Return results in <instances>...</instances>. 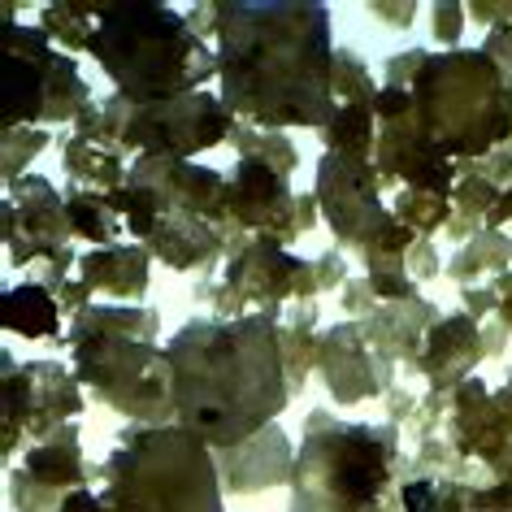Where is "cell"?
Segmentation results:
<instances>
[{"mask_svg":"<svg viewBox=\"0 0 512 512\" xmlns=\"http://www.w3.org/2000/svg\"><path fill=\"white\" fill-rule=\"evenodd\" d=\"M217 96L256 131L335 118V31L322 0H226L213 5Z\"/></svg>","mask_w":512,"mask_h":512,"instance_id":"6da1fadb","label":"cell"},{"mask_svg":"<svg viewBox=\"0 0 512 512\" xmlns=\"http://www.w3.org/2000/svg\"><path fill=\"white\" fill-rule=\"evenodd\" d=\"M174 378V421L213 452L248 443L287 408L291 374L274 313L187 322L165 343Z\"/></svg>","mask_w":512,"mask_h":512,"instance_id":"7a4b0ae2","label":"cell"},{"mask_svg":"<svg viewBox=\"0 0 512 512\" xmlns=\"http://www.w3.org/2000/svg\"><path fill=\"white\" fill-rule=\"evenodd\" d=\"M87 53L109 74L113 96L135 109L204 92L217 79V48L200 40L187 14L157 0H96Z\"/></svg>","mask_w":512,"mask_h":512,"instance_id":"3957f363","label":"cell"},{"mask_svg":"<svg viewBox=\"0 0 512 512\" xmlns=\"http://www.w3.org/2000/svg\"><path fill=\"white\" fill-rule=\"evenodd\" d=\"M217 452L174 426H131L105 460V512H222Z\"/></svg>","mask_w":512,"mask_h":512,"instance_id":"277c9868","label":"cell"},{"mask_svg":"<svg viewBox=\"0 0 512 512\" xmlns=\"http://www.w3.org/2000/svg\"><path fill=\"white\" fill-rule=\"evenodd\" d=\"M408 92L421 131L447 161L486 157L512 135V87L486 48L430 53Z\"/></svg>","mask_w":512,"mask_h":512,"instance_id":"5b68a950","label":"cell"},{"mask_svg":"<svg viewBox=\"0 0 512 512\" xmlns=\"http://www.w3.org/2000/svg\"><path fill=\"white\" fill-rule=\"evenodd\" d=\"M395 452H400V434L391 426L326 421L313 413L291 469L287 512H382Z\"/></svg>","mask_w":512,"mask_h":512,"instance_id":"8992f818","label":"cell"},{"mask_svg":"<svg viewBox=\"0 0 512 512\" xmlns=\"http://www.w3.org/2000/svg\"><path fill=\"white\" fill-rule=\"evenodd\" d=\"M0 70H5V131L79 122L96 105L79 61L61 53L40 27L5 22Z\"/></svg>","mask_w":512,"mask_h":512,"instance_id":"52a82bcc","label":"cell"},{"mask_svg":"<svg viewBox=\"0 0 512 512\" xmlns=\"http://www.w3.org/2000/svg\"><path fill=\"white\" fill-rule=\"evenodd\" d=\"M74 378L135 426H174L170 356L152 339L96 335L74 343Z\"/></svg>","mask_w":512,"mask_h":512,"instance_id":"ba28073f","label":"cell"},{"mask_svg":"<svg viewBox=\"0 0 512 512\" xmlns=\"http://www.w3.org/2000/svg\"><path fill=\"white\" fill-rule=\"evenodd\" d=\"M226 135H235V113L226 109L222 96L213 92H191L165 105H131L122 131V152H139V157H170L191 161L196 152L217 148Z\"/></svg>","mask_w":512,"mask_h":512,"instance_id":"9c48e42d","label":"cell"},{"mask_svg":"<svg viewBox=\"0 0 512 512\" xmlns=\"http://www.w3.org/2000/svg\"><path fill=\"white\" fill-rule=\"evenodd\" d=\"M5 456L18 452L22 430L53 439V430H61L70 417L83 413V382L57 361H27L18 365L5 352Z\"/></svg>","mask_w":512,"mask_h":512,"instance_id":"30bf717a","label":"cell"},{"mask_svg":"<svg viewBox=\"0 0 512 512\" xmlns=\"http://www.w3.org/2000/svg\"><path fill=\"white\" fill-rule=\"evenodd\" d=\"M313 200L330 222V230H335L343 243H356L361 252L382 239V230L395 226L391 209L382 204V174L374 161L326 152V157L317 161V196Z\"/></svg>","mask_w":512,"mask_h":512,"instance_id":"8fae6325","label":"cell"},{"mask_svg":"<svg viewBox=\"0 0 512 512\" xmlns=\"http://www.w3.org/2000/svg\"><path fill=\"white\" fill-rule=\"evenodd\" d=\"M313 200H296L287 187V178L270 170L256 157H239L235 174L226 183V217H235L239 226H252L270 239H291L304 235L313 226Z\"/></svg>","mask_w":512,"mask_h":512,"instance_id":"7c38bea8","label":"cell"},{"mask_svg":"<svg viewBox=\"0 0 512 512\" xmlns=\"http://www.w3.org/2000/svg\"><path fill=\"white\" fill-rule=\"evenodd\" d=\"M5 248L9 265H27L35 256H57L61 239L74 235L70 209L57 196V187L40 174H22L18 183L5 187Z\"/></svg>","mask_w":512,"mask_h":512,"instance_id":"4fadbf2b","label":"cell"},{"mask_svg":"<svg viewBox=\"0 0 512 512\" xmlns=\"http://www.w3.org/2000/svg\"><path fill=\"white\" fill-rule=\"evenodd\" d=\"M317 287H322L317 265L283 252V243L270 239V235L252 239L248 248L226 265V291L230 296L261 304L265 313H274L287 296H313Z\"/></svg>","mask_w":512,"mask_h":512,"instance_id":"5bb4252c","label":"cell"},{"mask_svg":"<svg viewBox=\"0 0 512 512\" xmlns=\"http://www.w3.org/2000/svg\"><path fill=\"white\" fill-rule=\"evenodd\" d=\"M79 486H87V469L74 426H61L53 439L31 447L22 469H14V478H9L18 512H57L66 504V495H74Z\"/></svg>","mask_w":512,"mask_h":512,"instance_id":"9a60e30c","label":"cell"},{"mask_svg":"<svg viewBox=\"0 0 512 512\" xmlns=\"http://www.w3.org/2000/svg\"><path fill=\"white\" fill-rule=\"evenodd\" d=\"M135 183L152 187L165 204V213H191L204 222L226 217V183L217 170H204L196 161H170V157H135L131 174Z\"/></svg>","mask_w":512,"mask_h":512,"instance_id":"2e32d148","label":"cell"},{"mask_svg":"<svg viewBox=\"0 0 512 512\" xmlns=\"http://www.w3.org/2000/svg\"><path fill=\"white\" fill-rule=\"evenodd\" d=\"M291 469H296V452H291V439L278 426H265L248 443L217 452V473H222V486L230 495H256L265 486H291Z\"/></svg>","mask_w":512,"mask_h":512,"instance_id":"e0dca14e","label":"cell"},{"mask_svg":"<svg viewBox=\"0 0 512 512\" xmlns=\"http://www.w3.org/2000/svg\"><path fill=\"white\" fill-rule=\"evenodd\" d=\"M317 369H322L326 387L339 404H356V400L378 395V378H374V365H369L361 326H352V322L335 326L317 343Z\"/></svg>","mask_w":512,"mask_h":512,"instance_id":"ac0fdd59","label":"cell"},{"mask_svg":"<svg viewBox=\"0 0 512 512\" xmlns=\"http://www.w3.org/2000/svg\"><path fill=\"white\" fill-rule=\"evenodd\" d=\"M144 248L152 256H161L170 270H204L209 261H217V252L226 243L217 222H204V217H191V213H165Z\"/></svg>","mask_w":512,"mask_h":512,"instance_id":"d6986e66","label":"cell"},{"mask_svg":"<svg viewBox=\"0 0 512 512\" xmlns=\"http://www.w3.org/2000/svg\"><path fill=\"white\" fill-rule=\"evenodd\" d=\"M79 278L87 291H105L113 300H139L148 291V248L144 243H109L79 256Z\"/></svg>","mask_w":512,"mask_h":512,"instance_id":"ffe728a7","label":"cell"},{"mask_svg":"<svg viewBox=\"0 0 512 512\" xmlns=\"http://www.w3.org/2000/svg\"><path fill=\"white\" fill-rule=\"evenodd\" d=\"M0 317H5L9 335H22V339H57L61 335V309L44 283L9 287L5 300H0Z\"/></svg>","mask_w":512,"mask_h":512,"instance_id":"44dd1931","label":"cell"},{"mask_svg":"<svg viewBox=\"0 0 512 512\" xmlns=\"http://www.w3.org/2000/svg\"><path fill=\"white\" fill-rule=\"evenodd\" d=\"M96 335H122V339H152L157 335V313L148 309H126V304H92V309H79L74 326L66 330L70 348L83 339Z\"/></svg>","mask_w":512,"mask_h":512,"instance_id":"7402d4cb","label":"cell"},{"mask_svg":"<svg viewBox=\"0 0 512 512\" xmlns=\"http://www.w3.org/2000/svg\"><path fill=\"white\" fill-rule=\"evenodd\" d=\"M478 326H473V317L456 313V317H443L439 326L430 330V343H426V369L434 378H447V374H460L465 365L478 361Z\"/></svg>","mask_w":512,"mask_h":512,"instance_id":"603a6c76","label":"cell"},{"mask_svg":"<svg viewBox=\"0 0 512 512\" xmlns=\"http://www.w3.org/2000/svg\"><path fill=\"white\" fill-rule=\"evenodd\" d=\"M322 139L330 152L339 157H361L369 161V152H378V113L374 100H361V105H339L335 118L322 126Z\"/></svg>","mask_w":512,"mask_h":512,"instance_id":"cb8c5ba5","label":"cell"},{"mask_svg":"<svg viewBox=\"0 0 512 512\" xmlns=\"http://www.w3.org/2000/svg\"><path fill=\"white\" fill-rule=\"evenodd\" d=\"M66 170L79 178V183H100V187H122L126 183V165H122V148H109L100 139H83L74 135L66 148Z\"/></svg>","mask_w":512,"mask_h":512,"instance_id":"d4e9b609","label":"cell"},{"mask_svg":"<svg viewBox=\"0 0 512 512\" xmlns=\"http://www.w3.org/2000/svg\"><path fill=\"white\" fill-rule=\"evenodd\" d=\"M40 31L57 40L66 53H87V40L96 31V0H61V5H44Z\"/></svg>","mask_w":512,"mask_h":512,"instance_id":"484cf974","label":"cell"},{"mask_svg":"<svg viewBox=\"0 0 512 512\" xmlns=\"http://www.w3.org/2000/svg\"><path fill=\"white\" fill-rule=\"evenodd\" d=\"M70 209V226L79 239H92V243H113V235L122 230V217L113 213V204L105 191H74V196L66 200Z\"/></svg>","mask_w":512,"mask_h":512,"instance_id":"4316f807","label":"cell"},{"mask_svg":"<svg viewBox=\"0 0 512 512\" xmlns=\"http://www.w3.org/2000/svg\"><path fill=\"white\" fill-rule=\"evenodd\" d=\"M400 499L404 512H473V495L452 482H408Z\"/></svg>","mask_w":512,"mask_h":512,"instance_id":"83f0119b","label":"cell"},{"mask_svg":"<svg viewBox=\"0 0 512 512\" xmlns=\"http://www.w3.org/2000/svg\"><path fill=\"white\" fill-rule=\"evenodd\" d=\"M447 200L443 196H430V191H400L395 200V222H404L408 230H434L447 222Z\"/></svg>","mask_w":512,"mask_h":512,"instance_id":"f1b7e54d","label":"cell"},{"mask_svg":"<svg viewBox=\"0 0 512 512\" xmlns=\"http://www.w3.org/2000/svg\"><path fill=\"white\" fill-rule=\"evenodd\" d=\"M382 87L369 83V70L356 61L348 48H339L335 57V96H343V105H361V100H374Z\"/></svg>","mask_w":512,"mask_h":512,"instance_id":"f546056e","label":"cell"},{"mask_svg":"<svg viewBox=\"0 0 512 512\" xmlns=\"http://www.w3.org/2000/svg\"><path fill=\"white\" fill-rule=\"evenodd\" d=\"M40 148H48V131H35V126L5 131V187L18 183V161L27 165L31 157H40Z\"/></svg>","mask_w":512,"mask_h":512,"instance_id":"4dcf8cb0","label":"cell"},{"mask_svg":"<svg viewBox=\"0 0 512 512\" xmlns=\"http://www.w3.org/2000/svg\"><path fill=\"white\" fill-rule=\"evenodd\" d=\"M369 291L382 300H413V283L400 274V270H378L369 274Z\"/></svg>","mask_w":512,"mask_h":512,"instance_id":"1f68e13d","label":"cell"},{"mask_svg":"<svg viewBox=\"0 0 512 512\" xmlns=\"http://www.w3.org/2000/svg\"><path fill=\"white\" fill-rule=\"evenodd\" d=\"M460 22H465V5H434V35L443 44L460 40Z\"/></svg>","mask_w":512,"mask_h":512,"instance_id":"d6a6232c","label":"cell"},{"mask_svg":"<svg viewBox=\"0 0 512 512\" xmlns=\"http://www.w3.org/2000/svg\"><path fill=\"white\" fill-rule=\"evenodd\" d=\"M57 512H105V499H100L92 486H79L74 495H66V504H61Z\"/></svg>","mask_w":512,"mask_h":512,"instance_id":"836d02e7","label":"cell"},{"mask_svg":"<svg viewBox=\"0 0 512 512\" xmlns=\"http://www.w3.org/2000/svg\"><path fill=\"white\" fill-rule=\"evenodd\" d=\"M482 508H495V512H512V469H508V482L499 491H486Z\"/></svg>","mask_w":512,"mask_h":512,"instance_id":"e575fe53","label":"cell"},{"mask_svg":"<svg viewBox=\"0 0 512 512\" xmlns=\"http://www.w3.org/2000/svg\"><path fill=\"white\" fill-rule=\"evenodd\" d=\"M413 9L417 5H374V14L378 18H391V22H404V27H408V22H413Z\"/></svg>","mask_w":512,"mask_h":512,"instance_id":"d590c367","label":"cell"},{"mask_svg":"<svg viewBox=\"0 0 512 512\" xmlns=\"http://www.w3.org/2000/svg\"><path fill=\"white\" fill-rule=\"evenodd\" d=\"M504 217H512V191H508V196H499V204H495V213H491V222L499 226V222H504Z\"/></svg>","mask_w":512,"mask_h":512,"instance_id":"8d00e7d4","label":"cell"},{"mask_svg":"<svg viewBox=\"0 0 512 512\" xmlns=\"http://www.w3.org/2000/svg\"><path fill=\"white\" fill-rule=\"evenodd\" d=\"M499 404H504V413H508V417H512V387H508V391H504V395H499Z\"/></svg>","mask_w":512,"mask_h":512,"instance_id":"74e56055","label":"cell"}]
</instances>
